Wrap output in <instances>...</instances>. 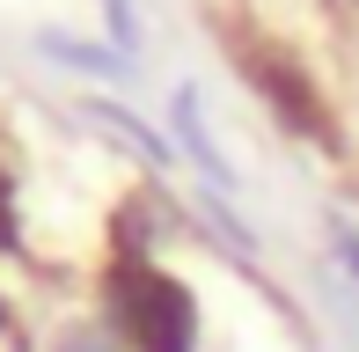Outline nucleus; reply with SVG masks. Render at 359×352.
<instances>
[{
	"instance_id": "nucleus-1",
	"label": "nucleus",
	"mask_w": 359,
	"mask_h": 352,
	"mask_svg": "<svg viewBox=\"0 0 359 352\" xmlns=\"http://www.w3.org/2000/svg\"><path fill=\"white\" fill-rule=\"evenodd\" d=\"M95 301H103V330L118 338V352H198L205 338L191 279L154 264V250H110Z\"/></svg>"
},
{
	"instance_id": "nucleus-2",
	"label": "nucleus",
	"mask_w": 359,
	"mask_h": 352,
	"mask_svg": "<svg viewBox=\"0 0 359 352\" xmlns=\"http://www.w3.org/2000/svg\"><path fill=\"white\" fill-rule=\"evenodd\" d=\"M235 59H242V74H250V88L264 95L271 110H279L286 133L316 140V147H337V133H330V103L316 95V81H308V67H301V52H286V44L264 37V29H242Z\"/></svg>"
},
{
	"instance_id": "nucleus-3",
	"label": "nucleus",
	"mask_w": 359,
	"mask_h": 352,
	"mask_svg": "<svg viewBox=\"0 0 359 352\" xmlns=\"http://www.w3.org/2000/svg\"><path fill=\"white\" fill-rule=\"evenodd\" d=\"M176 133H184V147L198 154V169L213 176L220 191H235V169L220 162V147H213V133H205V118H198V88H184V95H176Z\"/></svg>"
},
{
	"instance_id": "nucleus-4",
	"label": "nucleus",
	"mask_w": 359,
	"mask_h": 352,
	"mask_svg": "<svg viewBox=\"0 0 359 352\" xmlns=\"http://www.w3.org/2000/svg\"><path fill=\"white\" fill-rule=\"evenodd\" d=\"M0 257H22V213H15V162L0 140Z\"/></svg>"
},
{
	"instance_id": "nucleus-5",
	"label": "nucleus",
	"mask_w": 359,
	"mask_h": 352,
	"mask_svg": "<svg viewBox=\"0 0 359 352\" xmlns=\"http://www.w3.org/2000/svg\"><path fill=\"white\" fill-rule=\"evenodd\" d=\"M95 118H103V125H118V133H125V140H133V147L147 154V162H161V140H154V133H147V125L133 118V110H118V103H95Z\"/></svg>"
},
{
	"instance_id": "nucleus-6",
	"label": "nucleus",
	"mask_w": 359,
	"mask_h": 352,
	"mask_svg": "<svg viewBox=\"0 0 359 352\" xmlns=\"http://www.w3.org/2000/svg\"><path fill=\"white\" fill-rule=\"evenodd\" d=\"M330 243H337V271H345V279H352V294H359V228H345V220H337V228H330Z\"/></svg>"
},
{
	"instance_id": "nucleus-7",
	"label": "nucleus",
	"mask_w": 359,
	"mask_h": 352,
	"mask_svg": "<svg viewBox=\"0 0 359 352\" xmlns=\"http://www.w3.org/2000/svg\"><path fill=\"white\" fill-rule=\"evenodd\" d=\"M52 352H118V338H110V330L95 323V330H67V338H59Z\"/></svg>"
},
{
	"instance_id": "nucleus-8",
	"label": "nucleus",
	"mask_w": 359,
	"mask_h": 352,
	"mask_svg": "<svg viewBox=\"0 0 359 352\" xmlns=\"http://www.w3.org/2000/svg\"><path fill=\"white\" fill-rule=\"evenodd\" d=\"M103 15H110V37H118V52H133V44H140V22H133V8H125V0H103Z\"/></svg>"
},
{
	"instance_id": "nucleus-9",
	"label": "nucleus",
	"mask_w": 359,
	"mask_h": 352,
	"mask_svg": "<svg viewBox=\"0 0 359 352\" xmlns=\"http://www.w3.org/2000/svg\"><path fill=\"white\" fill-rule=\"evenodd\" d=\"M8 330H15V309H8V294H0V338H8Z\"/></svg>"
}]
</instances>
